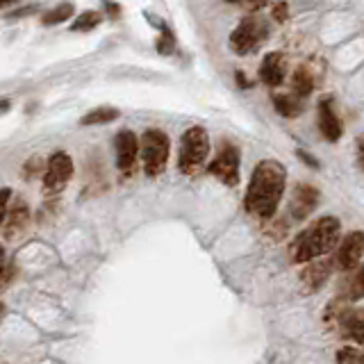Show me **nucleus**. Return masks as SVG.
<instances>
[{
    "instance_id": "obj_1",
    "label": "nucleus",
    "mask_w": 364,
    "mask_h": 364,
    "mask_svg": "<svg viewBox=\"0 0 364 364\" xmlns=\"http://www.w3.org/2000/svg\"><path fill=\"white\" fill-rule=\"evenodd\" d=\"M287 171L278 159H262L255 166L246 189V210L257 219H271L285 191Z\"/></svg>"
},
{
    "instance_id": "obj_2",
    "label": "nucleus",
    "mask_w": 364,
    "mask_h": 364,
    "mask_svg": "<svg viewBox=\"0 0 364 364\" xmlns=\"http://www.w3.org/2000/svg\"><path fill=\"white\" fill-rule=\"evenodd\" d=\"M341 224L335 217H321L315 224L308 226L301 232L294 241V248H291V255L294 262H312L321 255H326L332 248L337 246L339 241Z\"/></svg>"
},
{
    "instance_id": "obj_3",
    "label": "nucleus",
    "mask_w": 364,
    "mask_h": 364,
    "mask_svg": "<svg viewBox=\"0 0 364 364\" xmlns=\"http://www.w3.org/2000/svg\"><path fill=\"white\" fill-rule=\"evenodd\" d=\"M210 155V137L203 128H189L180 139V171L182 174H194Z\"/></svg>"
},
{
    "instance_id": "obj_4",
    "label": "nucleus",
    "mask_w": 364,
    "mask_h": 364,
    "mask_svg": "<svg viewBox=\"0 0 364 364\" xmlns=\"http://www.w3.org/2000/svg\"><path fill=\"white\" fill-rule=\"evenodd\" d=\"M171 153V141L162 130H146L141 137V157H144V169L148 176H159L166 169Z\"/></svg>"
},
{
    "instance_id": "obj_5",
    "label": "nucleus",
    "mask_w": 364,
    "mask_h": 364,
    "mask_svg": "<svg viewBox=\"0 0 364 364\" xmlns=\"http://www.w3.org/2000/svg\"><path fill=\"white\" fill-rule=\"evenodd\" d=\"M267 35H269V28L265 23L257 21V18H253V16H246L244 21H241L235 30H232L230 48L235 50V53H239V55H248L262 42H265Z\"/></svg>"
},
{
    "instance_id": "obj_6",
    "label": "nucleus",
    "mask_w": 364,
    "mask_h": 364,
    "mask_svg": "<svg viewBox=\"0 0 364 364\" xmlns=\"http://www.w3.org/2000/svg\"><path fill=\"white\" fill-rule=\"evenodd\" d=\"M207 171L214 178H219L224 185L235 187L239 182V150L235 144H228L224 141L219 148L217 157L212 159V164L207 166Z\"/></svg>"
},
{
    "instance_id": "obj_7",
    "label": "nucleus",
    "mask_w": 364,
    "mask_h": 364,
    "mask_svg": "<svg viewBox=\"0 0 364 364\" xmlns=\"http://www.w3.org/2000/svg\"><path fill=\"white\" fill-rule=\"evenodd\" d=\"M73 176V159L66 153H55L48 159V169L44 176V187L48 191H59L66 187V182Z\"/></svg>"
},
{
    "instance_id": "obj_8",
    "label": "nucleus",
    "mask_w": 364,
    "mask_h": 364,
    "mask_svg": "<svg viewBox=\"0 0 364 364\" xmlns=\"http://www.w3.org/2000/svg\"><path fill=\"white\" fill-rule=\"evenodd\" d=\"M364 255V232L353 230L344 237L341 246L337 250V267L344 271H351L358 267V262Z\"/></svg>"
},
{
    "instance_id": "obj_9",
    "label": "nucleus",
    "mask_w": 364,
    "mask_h": 364,
    "mask_svg": "<svg viewBox=\"0 0 364 364\" xmlns=\"http://www.w3.org/2000/svg\"><path fill=\"white\" fill-rule=\"evenodd\" d=\"M116 146V164L123 174H130L137 164V153H139V141L135 137V133L130 130H121L114 139Z\"/></svg>"
},
{
    "instance_id": "obj_10",
    "label": "nucleus",
    "mask_w": 364,
    "mask_h": 364,
    "mask_svg": "<svg viewBox=\"0 0 364 364\" xmlns=\"http://www.w3.org/2000/svg\"><path fill=\"white\" fill-rule=\"evenodd\" d=\"M319 205V191L310 185H298L291 194V203H289V212L294 219H308L312 212Z\"/></svg>"
},
{
    "instance_id": "obj_11",
    "label": "nucleus",
    "mask_w": 364,
    "mask_h": 364,
    "mask_svg": "<svg viewBox=\"0 0 364 364\" xmlns=\"http://www.w3.org/2000/svg\"><path fill=\"white\" fill-rule=\"evenodd\" d=\"M319 130L328 141H337L341 137V133H344L341 121L335 114V107H332L330 98L321 100V103H319Z\"/></svg>"
},
{
    "instance_id": "obj_12",
    "label": "nucleus",
    "mask_w": 364,
    "mask_h": 364,
    "mask_svg": "<svg viewBox=\"0 0 364 364\" xmlns=\"http://www.w3.org/2000/svg\"><path fill=\"white\" fill-rule=\"evenodd\" d=\"M260 80L267 87H280L285 80V57L282 53H269L260 64Z\"/></svg>"
},
{
    "instance_id": "obj_13",
    "label": "nucleus",
    "mask_w": 364,
    "mask_h": 364,
    "mask_svg": "<svg viewBox=\"0 0 364 364\" xmlns=\"http://www.w3.org/2000/svg\"><path fill=\"white\" fill-rule=\"evenodd\" d=\"M28 219H30V210L28 203L23 198H18L16 203L12 205V210L7 212V219H5V235L7 239H14L18 232H23L28 226Z\"/></svg>"
},
{
    "instance_id": "obj_14",
    "label": "nucleus",
    "mask_w": 364,
    "mask_h": 364,
    "mask_svg": "<svg viewBox=\"0 0 364 364\" xmlns=\"http://www.w3.org/2000/svg\"><path fill=\"white\" fill-rule=\"evenodd\" d=\"M273 107H276V112L285 119H294L301 114V98L294 96V94H276L273 96Z\"/></svg>"
},
{
    "instance_id": "obj_15",
    "label": "nucleus",
    "mask_w": 364,
    "mask_h": 364,
    "mask_svg": "<svg viewBox=\"0 0 364 364\" xmlns=\"http://www.w3.org/2000/svg\"><path fill=\"white\" fill-rule=\"evenodd\" d=\"M291 89H294V96L298 98H305L312 94V89H315V78H312V73L308 68L298 66L294 78H291Z\"/></svg>"
},
{
    "instance_id": "obj_16",
    "label": "nucleus",
    "mask_w": 364,
    "mask_h": 364,
    "mask_svg": "<svg viewBox=\"0 0 364 364\" xmlns=\"http://www.w3.org/2000/svg\"><path fill=\"white\" fill-rule=\"evenodd\" d=\"M344 328H346L344 332H346L348 339H353L356 344H364V310L348 315L346 321H344Z\"/></svg>"
},
{
    "instance_id": "obj_17",
    "label": "nucleus",
    "mask_w": 364,
    "mask_h": 364,
    "mask_svg": "<svg viewBox=\"0 0 364 364\" xmlns=\"http://www.w3.org/2000/svg\"><path fill=\"white\" fill-rule=\"evenodd\" d=\"M114 119H119V109L98 107V109H91L89 114H85L80 123H83V126H103V123H112Z\"/></svg>"
},
{
    "instance_id": "obj_18",
    "label": "nucleus",
    "mask_w": 364,
    "mask_h": 364,
    "mask_svg": "<svg viewBox=\"0 0 364 364\" xmlns=\"http://www.w3.org/2000/svg\"><path fill=\"white\" fill-rule=\"evenodd\" d=\"M330 273V265L328 262H317V265H312L305 273H303V280L308 282L310 289H317L319 285H323Z\"/></svg>"
},
{
    "instance_id": "obj_19",
    "label": "nucleus",
    "mask_w": 364,
    "mask_h": 364,
    "mask_svg": "<svg viewBox=\"0 0 364 364\" xmlns=\"http://www.w3.org/2000/svg\"><path fill=\"white\" fill-rule=\"evenodd\" d=\"M346 296H348L351 301H360V298H364V265L358 267V271L353 273V278L348 280Z\"/></svg>"
},
{
    "instance_id": "obj_20",
    "label": "nucleus",
    "mask_w": 364,
    "mask_h": 364,
    "mask_svg": "<svg viewBox=\"0 0 364 364\" xmlns=\"http://www.w3.org/2000/svg\"><path fill=\"white\" fill-rule=\"evenodd\" d=\"M71 16H73V5L64 3V5H59V7H55V9H50V12L44 16V25H57V23H64L66 18H71Z\"/></svg>"
},
{
    "instance_id": "obj_21",
    "label": "nucleus",
    "mask_w": 364,
    "mask_h": 364,
    "mask_svg": "<svg viewBox=\"0 0 364 364\" xmlns=\"http://www.w3.org/2000/svg\"><path fill=\"white\" fill-rule=\"evenodd\" d=\"M98 23H100L98 12H83L75 18V23L71 25V30H73V32H89V30H94Z\"/></svg>"
},
{
    "instance_id": "obj_22",
    "label": "nucleus",
    "mask_w": 364,
    "mask_h": 364,
    "mask_svg": "<svg viewBox=\"0 0 364 364\" xmlns=\"http://www.w3.org/2000/svg\"><path fill=\"white\" fill-rule=\"evenodd\" d=\"M360 362H364V358L358 353V348L344 346L337 351V364H360Z\"/></svg>"
},
{
    "instance_id": "obj_23",
    "label": "nucleus",
    "mask_w": 364,
    "mask_h": 364,
    "mask_svg": "<svg viewBox=\"0 0 364 364\" xmlns=\"http://www.w3.org/2000/svg\"><path fill=\"white\" fill-rule=\"evenodd\" d=\"M9 198H12V189H0V226H3L5 219H7Z\"/></svg>"
},
{
    "instance_id": "obj_24",
    "label": "nucleus",
    "mask_w": 364,
    "mask_h": 364,
    "mask_svg": "<svg viewBox=\"0 0 364 364\" xmlns=\"http://www.w3.org/2000/svg\"><path fill=\"white\" fill-rule=\"evenodd\" d=\"M14 278V271L9 267H0V291H5V287H9V282Z\"/></svg>"
},
{
    "instance_id": "obj_25",
    "label": "nucleus",
    "mask_w": 364,
    "mask_h": 364,
    "mask_svg": "<svg viewBox=\"0 0 364 364\" xmlns=\"http://www.w3.org/2000/svg\"><path fill=\"white\" fill-rule=\"evenodd\" d=\"M273 18H276V21H285V18H287V5L273 7Z\"/></svg>"
},
{
    "instance_id": "obj_26",
    "label": "nucleus",
    "mask_w": 364,
    "mask_h": 364,
    "mask_svg": "<svg viewBox=\"0 0 364 364\" xmlns=\"http://www.w3.org/2000/svg\"><path fill=\"white\" fill-rule=\"evenodd\" d=\"M296 155H298L301 159H305V162H308V164H310L312 169H319V162H317L315 157H312V155H308V153H303V150H298V153H296Z\"/></svg>"
},
{
    "instance_id": "obj_27",
    "label": "nucleus",
    "mask_w": 364,
    "mask_h": 364,
    "mask_svg": "<svg viewBox=\"0 0 364 364\" xmlns=\"http://www.w3.org/2000/svg\"><path fill=\"white\" fill-rule=\"evenodd\" d=\"M358 164L364 169V139H360V144H358Z\"/></svg>"
},
{
    "instance_id": "obj_28",
    "label": "nucleus",
    "mask_w": 364,
    "mask_h": 364,
    "mask_svg": "<svg viewBox=\"0 0 364 364\" xmlns=\"http://www.w3.org/2000/svg\"><path fill=\"white\" fill-rule=\"evenodd\" d=\"M7 109H9V100H0V112H7Z\"/></svg>"
},
{
    "instance_id": "obj_29",
    "label": "nucleus",
    "mask_w": 364,
    "mask_h": 364,
    "mask_svg": "<svg viewBox=\"0 0 364 364\" xmlns=\"http://www.w3.org/2000/svg\"><path fill=\"white\" fill-rule=\"evenodd\" d=\"M3 255H5V248L0 246V262H3Z\"/></svg>"
},
{
    "instance_id": "obj_30",
    "label": "nucleus",
    "mask_w": 364,
    "mask_h": 364,
    "mask_svg": "<svg viewBox=\"0 0 364 364\" xmlns=\"http://www.w3.org/2000/svg\"><path fill=\"white\" fill-rule=\"evenodd\" d=\"M0 312H3V303H0Z\"/></svg>"
}]
</instances>
